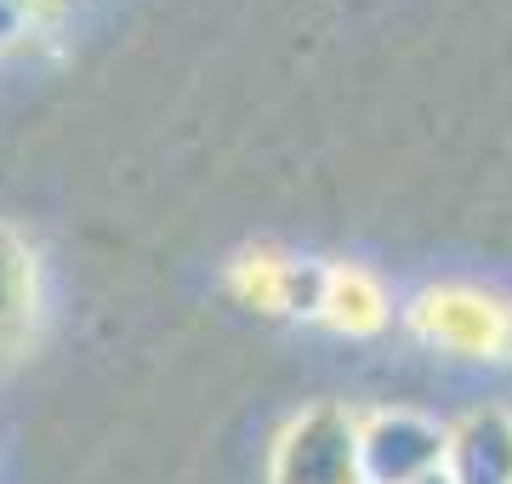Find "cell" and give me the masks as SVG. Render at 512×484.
<instances>
[{
	"label": "cell",
	"mask_w": 512,
	"mask_h": 484,
	"mask_svg": "<svg viewBox=\"0 0 512 484\" xmlns=\"http://www.w3.org/2000/svg\"><path fill=\"white\" fill-rule=\"evenodd\" d=\"M268 484H365L359 473V416L342 405H313L279 433Z\"/></svg>",
	"instance_id": "obj_1"
},
{
	"label": "cell",
	"mask_w": 512,
	"mask_h": 484,
	"mask_svg": "<svg viewBox=\"0 0 512 484\" xmlns=\"http://www.w3.org/2000/svg\"><path fill=\"white\" fill-rule=\"evenodd\" d=\"M450 428L421 410H376L359 422V473L365 484H421L444 473Z\"/></svg>",
	"instance_id": "obj_2"
},
{
	"label": "cell",
	"mask_w": 512,
	"mask_h": 484,
	"mask_svg": "<svg viewBox=\"0 0 512 484\" xmlns=\"http://www.w3.org/2000/svg\"><path fill=\"white\" fill-rule=\"evenodd\" d=\"M444 479L450 484H512V416L507 410L484 405L450 428Z\"/></svg>",
	"instance_id": "obj_3"
},
{
	"label": "cell",
	"mask_w": 512,
	"mask_h": 484,
	"mask_svg": "<svg viewBox=\"0 0 512 484\" xmlns=\"http://www.w3.org/2000/svg\"><path fill=\"white\" fill-rule=\"evenodd\" d=\"M29 302V262H23V245L0 228V331H12Z\"/></svg>",
	"instance_id": "obj_4"
},
{
	"label": "cell",
	"mask_w": 512,
	"mask_h": 484,
	"mask_svg": "<svg viewBox=\"0 0 512 484\" xmlns=\"http://www.w3.org/2000/svg\"><path fill=\"white\" fill-rule=\"evenodd\" d=\"M29 18H35V0H0V52L29 35Z\"/></svg>",
	"instance_id": "obj_5"
},
{
	"label": "cell",
	"mask_w": 512,
	"mask_h": 484,
	"mask_svg": "<svg viewBox=\"0 0 512 484\" xmlns=\"http://www.w3.org/2000/svg\"><path fill=\"white\" fill-rule=\"evenodd\" d=\"M421 484H450V479H444V473H433V479H421Z\"/></svg>",
	"instance_id": "obj_6"
}]
</instances>
